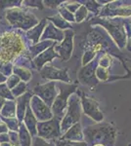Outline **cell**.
<instances>
[{
	"label": "cell",
	"instance_id": "cell-1",
	"mask_svg": "<svg viewBox=\"0 0 131 146\" xmlns=\"http://www.w3.org/2000/svg\"><path fill=\"white\" fill-rule=\"evenodd\" d=\"M83 135L87 144L114 146L116 143V129L109 123H98L86 127L83 131Z\"/></svg>",
	"mask_w": 131,
	"mask_h": 146
},
{
	"label": "cell",
	"instance_id": "cell-2",
	"mask_svg": "<svg viewBox=\"0 0 131 146\" xmlns=\"http://www.w3.org/2000/svg\"><path fill=\"white\" fill-rule=\"evenodd\" d=\"M25 49L23 39L15 33H5L0 38V60L9 62Z\"/></svg>",
	"mask_w": 131,
	"mask_h": 146
},
{
	"label": "cell",
	"instance_id": "cell-3",
	"mask_svg": "<svg viewBox=\"0 0 131 146\" xmlns=\"http://www.w3.org/2000/svg\"><path fill=\"white\" fill-rule=\"evenodd\" d=\"M57 86H58V88H59L60 94L55 98L53 105H52V109H53V112H54V114L56 115V117L61 118L64 114V111H65V109L67 107V104H68L69 96L75 93L77 86L73 84L70 85L67 83H63V82L57 83Z\"/></svg>",
	"mask_w": 131,
	"mask_h": 146
},
{
	"label": "cell",
	"instance_id": "cell-4",
	"mask_svg": "<svg viewBox=\"0 0 131 146\" xmlns=\"http://www.w3.org/2000/svg\"><path fill=\"white\" fill-rule=\"evenodd\" d=\"M80 110H81V105H80L79 96L75 95L71 96L69 100L68 111L61 124V131H68L71 127L78 123L80 119Z\"/></svg>",
	"mask_w": 131,
	"mask_h": 146
},
{
	"label": "cell",
	"instance_id": "cell-5",
	"mask_svg": "<svg viewBox=\"0 0 131 146\" xmlns=\"http://www.w3.org/2000/svg\"><path fill=\"white\" fill-rule=\"evenodd\" d=\"M60 118L53 117L51 120L46 122H39L37 123V135L43 139H53L61 135Z\"/></svg>",
	"mask_w": 131,
	"mask_h": 146
},
{
	"label": "cell",
	"instance_id": "cell-6",
	"mask_svg": "<svg viewBox=\"0 0 131 146\" xmlns=\"http://www.w3.org/2000/svg\"><path fill=\"white\" fill-rule=\"evenodd\" d=\"M8 15L9 20L14 27H21L24 29H28L38 23V20L34 17V15L26 13L19 9H13L9 11Z\"/></svg>",
	"mask_w": 131,
	"mask_h": 146
},
{
	"label": "cell",
	"instance_id": "cell-7",
	"mask_svg": "<svg viewBox=\"0 0 131 146\" xmlns=\"http://www.w3.org/2000/svg\"><path fill=\"white\" fill-rule=\"evenodd\" d=\"M30 108L34 114L36 120H39V122H46L53 118V115L51 113V110L48 105L42 101L37 96H33L30 98Z\"/></svg>",
	"mask_w": 131,
	"mask_h": 146
},
{
	"label": "cell",
	"instance_id": "cell-8",
	"mask_svg": "<svg viewBox=\"0 0 131 146\" xmlns=\"http://www.w3.org/2000/svg\"><path fill=\"white\" fill-rule=\"evenodd\" d=\"M99 23L103 25L109 32H111L112 36L115 38L116 42L118 44L120 48H123L126 44V34L123 30V23L120 22H114V21H107L103 20L98 22Z\"/></svg>",
	"mask_w": 131,
	"mask_h": 146
},
{
	"label": "cell",
	"instance_id": "cell-9",
	"mask_svg": "<svg viewBox=\"0 0 131 146\" xmlns=\"http://www.w3.org/2000/svg\"><path fill=\"white\" fill-rule=\"evenodd\" d=\"M33 93L48 106H52L56 98V84L54 81H51L43 85H38L33 89Z\"/></svg>",
	"mask_w": 131,
	"mask_h": 146
},
{
	"label": "cell",
	"instance_id": "cell-10",
	"mask_svg": "<svg viewBox=\"0 0 131 146\" xmlns=\"http://www.w3.org/2000/svg\"><path fill=\"white\" fill-rule=\"evenodd\" d=\"M81 106L83 108V111L87 116L95 120L96 122H102L104 119V115L99 108V104L95 100L88 98L82 94L81 95Z\"/></svg>",
	"mask_w": 131,
	"mask_h": 146
},
{
	"label": "cell",
	"instance_id": "cell-11",
	"mask_svg": "<svg viewBox=\"0 0 131 146\" xmlns=\"http://www.w3.org/2000/svg\"><path fill=\"white\" fill-rule=\"evenodd\" d=\"M97 64H98V62L93 60L80 70L79 74H78V79L82 84L89 87H94L98 84L99 80L96 77Z\"/></svg>",
	"mask_w": 131,
	"mask_h": 146
},
{
	"label": "cell",
	"instance_id": "cell-12",
	"mask_svg": "<svg viewBox=\"0 0 131 146\" xmlns=\"http://www.w3.org/2000/svg\"><path fill=\"white\" fill-rule=\"evenodd\" d=\"M64 34H65V40L59 45H55V51L58 52L59 58L66 62L70 60L71 52H73V39L75 33L71 30H66Z\"/></svg>",
	"mask_w": 131,
	"mask_h": 146
},
{
	"label": "cell",
	"instance_id": "cell-13",
	"mask_svg": "<svg viewBox=\"0 0 131 146\" xmlns=\"http://www.w3.org/2000/svg\"><path fill=\"white\" fill-rule=\"evenodd\" d=\"M40 74H41V77H43L45 79H49L51 81L60 80V81L67 82V83L70 82V78H69L67 69H57V68H54L53 66L46 65V66L43 67V69H41Z\"/></svg>",
	"mask_w": 131,
	"mask_h": 146
},
{
	"label": "cell",
	"instance_id": "cell-14",
	"mask_svg": "<svg viewBox=\"0 0 131 146\" xmlns=\"http://www.w3.org/2000/svg\"><path fill=\"white\" fill-rule=\"evenodd\" d=\"M61 139L64 140H70V141H77V142H81L84 140V135L81 129V125L79 123H77L71 127L67 131V133L62 136Z\"/></svg>",
	"mask_w": 131,
	"mask_h": 146
},
{
	"label": "cell",
	"instance_id": "cell-15",
	"mask_svg": "<svg viewBox=\"0 0 131 146\" xmlns=\"http://www.w3.org/2000/svg\"><path fill=\"white\" fill-rule=\"evenodd\" d=\"M54 47H55V43L54 45H52L48 50H45L43 53H41L39 56H37L36 58H34V63L35 65H36V67L40 69L42 66H43V64H45L47 62H50V60H52L54 58H59L58 54L55 53L54 51Z\"/></svg>",
	"mask_w": 131,
	"mask_h": 146
},
{
	"label": "cell",
	"instance_id": "cell-16",
	"mask_svg": "<svg viewBox=\"0 0 131 146\" xmlns=\"http://www.w3.org/2000/svg\"><path fill=\"white\" fill-rule=\"evenodd\" d=\"M26 116H25V123L26 126L28 128V131L32 133V135L35 136L37 135V129H36V126H37V120L35 118L34 114L32 111V108H30V105H28L27 110H26Z\"/></svg>",
	"mask_w": 131,
	"mask_h": 146
},
{
	"label": "cell",
	"instance_id": "cell-17",
	"mask_svg": "<svg viewBox=\"0 0 131 146\" xmlns=\"http://www.w3.org/2000/svg\"><path fill=\"white\" fill-rule=\"evenodd\" d=\"M64 37V32H62L61 30H59L58 28L55 27L52 23H48V25L45 28V31L43 36L41 37V39H46V38H52L55 40L61 41Z\"/></svg>",
	"mask_w": 131,
	"mask_h": 146
},
{
	"label": "cell",
	"instance_id": "cell-18",
	"mask_svg": "<svg viewBox=\"0 0 131 146\" xmlns=\"http://www.w3.org/2000/svg\"><path fill=\"white\" fill-rule=\"evenodd\" d=\"M30 98H32V95L30 93L25 94L18 98V117L20 120L24 119V115L26 114V108L28 107Z\"/></svg>",
	"mask_w": 131,
	"mask_h": 146
},
{
	"label": "cell",
	"instance_id": "cell-19",
	"mask_svg": "<svg viewBox=\"0 0 131 146\" xmlns=\"http://www.w3.org/2000/svg\"><path fill=\"white\" fill-rule=\"evenodd\" d=\"M45 22H46V21L43 20L38 25H36L35 27L32 28L30 31H28V36L30 37V38H32L33 43L36 44L37 41L39 40V37H40V35H41V32H42V30H43V28H44Z\"/></svg>",
	"mask_w": 131,
	"mask_h": 146
},
{
	"label": "cell",
	"instance_id": "cell-20",
	"mask_svg": "<svg viewBox=\"0 0 131 146\" xmlns=\"http://www.w3.org/2000/svg\"><path fill=\"white\" fill-rule=\"evenodd\" d=\"M19 139H20L21 146H30V144H32V138H30V133H28V129L23 124L20 127V136H19Z\"/></svg>",
	"mask_w": 131,
	"mask_h": 146
},
{
	"label": "cell",
	"instance_id": "cell-21",
	"mask_svg": "<svg viewBox=\"0 0 131 146\" xmlns=\"http://www.w3.org/2000/svg\"><path fill=\"white\" fill-rule=\"evenodd\" d=\"M52 45H54V43H53V41H50V40L40 42L39 44H35L34 46L30 48L32 56H36L37 54L41 53V52H44L45 49H47L48 47H51Z\"/></svg>",
	"mask_w": 131,
	"mask_h": 146
},
{
	"label": "cell",
	"instance_id": "cell-22",
	"mask_svg": "<svg viewBox=\"0 0 131 146\" xmlns=\"http://www.w3.org/2000/svg\"><path fill=\"white\" fill-rule=\"evenodd\" d=\"M108 12H111L108 15L106 16H130L131 15V7H123V8L120 9H115V10H107L105 9L103 11V13H101L100 15H103V14H106Z\"/></svg>",
	"mask_w": 131,
	"mask_h": 146
},
{
	"label": "cell",
	"instance_id": "cell-23",
	"mask_svg": "<svg viewBox=\"0 0 131 146\" xmlns=\"http://www.w3.org/2000/svg\"><path fill=\"white\" fill-rule=\"evenodd\" d=\"M47 20H49L50 22H53L55 27L60 28V29H66V28L71 27V25L70 23L64 20L62 17H60V16H53V17L48 18Z\"/></svg>",
	"mask_w": 131,
	"mask_h": 146
},
{
	"label": "cell",
	"instance_id": "cell-24",
	"mask_svg": "<svg viewBox=\"0 0 131 146\" xmlns=\"http://www.w3.org/2000/svg\"><path fill=\"white\" fill-rule=\"evenodd\" d=\"M96 77L98 80H101V81H110L111 77H110L109 71L107 70V68L98 66L96 68Z\"/></svg>",
	"mask_w": 131,
	"mask_h": 146
},
{
	"label": "cell",
	"instance_id": "cell-25",
	"mask_svg": "<svg viewBox=\"0 0 131 146\" xmlns=\"http://www.w3.org/2000/svg\"><path fill=\"white\" fill-rule=\"evenodd\" d=\"M55 145L56 146H88L85 141L81 142H77V141H70V140H55Z\"/></svg>",
	"mask_w": 131,
	"mask_h": 146
},
{
	"label": "cell",
	"instance_id": "cell-26",
	"mask_svg": "<svg viewBox=\"0 0 131 146\" xmlns=\"http://www.w3.org/2000/svg\"><path fill=\"white\" fill-rule=\"evenodd\" d=\"M87 13H88V11H87V8L85 6H83L81 5L78 8V10L75 12V22H77V23H81L83 20H84L85 18H86V16H87Z\"/></svg>",
	"mask_w": 131,
	"mask_h": 146
},
{
	"label": "cell",
	"instance_id": "cell-27",
	"mask_svg": "<svg viewBox=\"0 0 131 146\" xmlns=\"http://www.w3.org/2000/svg\"><path fill=\"white\" fill-rule=\"evenodd\" d=\"M59 12H60V15L62 16V18L65 21H67V22H75V16H73L69 10H67L64 6H62L61 8L59 9Z\"/></svg>",
	"mask_w": 131,
	"mask_h": 146
},
{
	"label": "cell",
	"instance_id": "cell-28",
	"mask_svg": "<svg viewBox=\"0 0 131 146\" xmlns=\"http://www.w3.org/2000/svg\"><path fill=\"white\" fill-rule=\"evenodd\" d=\"M3 115L8 117H15V104L12 101H9L5 104V108L3 109Z\"/></svg>",
	"mask_w": 131,
	"mask_h": 146
},
{
	"label": "cell",
	"instance_id": "cell-29",
	"mask_svg": "<svg viewBox=\"0 0 131 146\" xmlns=\"http://www.w3.org/2000/svg\"><path fill=\"white\" fill-rule=\"evenodd\" d=\"M15 72L17 73V74L20 75V77H22V78L25 80V81H28V80L30 79V77H32V74H30V72L28 71V69H26V68L17 67V68H15Z\"/></svg>",
	"mask_w": 131,
	"mask_h": 146
},
{
	"label": "cell",
	"instance_id": "cell-30",
	"mask_svg": "<svg viewBox=\"0 0 131 146\" xmlns=\"http://www.w3.org/2000/svg\"><path fill=\"white\" fill-rule=\"evenodd\" d=\"M32 146H56V145H55V142H49V141H46L43 138L39 137V136H36L33 139Z\"/></svg>",
	"mask_w": 131,
	"mask_h": 146
},
{
	"label": "cell",
	"instance_id": "cell-31",
	"mask_svg": "<svg viewBox=\"0 0 131 146\" xmlns=\"http://www.w3.org/2000/svg\"><path fill=\"white\" fill-rule=\"evenodd\" d=\"M80 6H81V5H80L78 2H66V4L64 5V7H65L67 10L70 11L71 14L75 13V12L78 10V8H79Z\"/></svg>",
	"mask_w": 131,
	"mask_h": 146
},
{
	"label": "cell",
	"instance_id": "cell-32",
	"mask_svg": "<svg viewBox=\"0 0 131 146\" xmlns=\"http://www.w3.org/2000/svg\"><path fill=\"white\" fill-rule=\"evenodd\" d=\"M95 56H96V53H95L94 51H92V50L86 51V53L84 54L83 58H82V65L83 66H85V64H87L90 60H92Z\"/></svg>",
	"mask_w": 131,
	"mask_h": 146
},
{
	"label": "cell",
	"instance_id": "cell-33",
	"mask_svg": "<svg viewBox=\"0 0 131 146\" xmlns=\"http://www.w3.org/2000/svg\"><path fill=\"white\" fill-rule=\"evenodd\" d=\"M26 83H24V82H21V83L18 84V86L15 87L13 90V93L15 96H20L22 95V94H24V92L26 91Z\"/></svg>",
	"mask_w": 131,
	"mask_h": 146
},
{
	"label": "cell",
	"instance_id": "cell-34",
	"mask_svg": "<svg viewBox=\"0 0 131 146\" xmlns=\"http://www.w3.org/2000/svg\"><path fill=\"white\" fill-rule=\"evenodd\" d=\"M99 62H100V66H101V67H104V68L109 67L110 66V62H111V56H110L109 55L103 56L99 60Z\"/></svg>",
	"mask_w": 131,
	"mask_h": 146
},
{
	"label": "cell",
	"instance_id": "cell-35",
	"mask_svg": "<svg viewBox=\"0 0 131 146\" xmlns=\"http://www.w3.org/2000/svg\"><path fill=\"white\" fill-rule=\"evenodd\" d=\"M0 96L5 98H10V100H13L14 98L6 86H0Z\"/></svg>",
	"mask_w": 131,
	"mask_h": 146
},
{
	"label": "cell",
	"instance_id": "cell-36",
	"mask_svg": "<svg viewBox=\"0 0 131 146\" xmlns=\"http://www.w3.org/2000/svg\"><path fill=\"white\" fill-rule=\"evenodd\" d=\"M19 82H20V79H19V77L16 76V75H13V76H11L10 79L8 80V87L10 89L14 88V87H15L17 84H19Z\"/></svg>",
	"mask_w": 131,
	"mask_h": 146
},
{
	"label": "cell",
	"instance_id": "cell-37",
	"mask_svg": "<svg viewBox=\"0 0 131 146\" xmlns=\"http://www.w3.org/2000/svg\"><path fill=\"white\" fill-rule=\"evenodd\" d=\"M28 6H32V7H37V8L42 9V2L41 1H26Z\"/></svg>",
	"mask_w": 131,
	"mask_h": 146
},
{
	"label": "cell",
	"instance_id": "cell-38",
	"mask_svg": "<svg viewBox=\"0 0 131 146\" xmlns=\"http://www.w3.org/2000/svg\"><path fill=\"white\" fill-rule=\"evenodd\" d=\"M3 103H4V100H2L1 98H0V108H1V106H2V104H3Z\"/></svg>",
	"mask_w": 131,
	"mask_h": 146
},
{
	"label": "cell",
	"instance_id": "cell-39",
	"mask_svg": "<svg viewBox=\"0 0 131 146\" xmlns=\"http://www.w3.org/2000/svg\"><path fill=\"white\" fill-rule=\"evenodd\" d=\"M2 146H12V144H10V143H3Z\"/></svg>",
	"mask_w": 131,
	"mask_h": 146
},
{
	"label": "cell",
	"instance_id": "cell-40",
	"mask_svg": "<svg viewBox=\"0 0 131 146\" xmlns=\"http://www.w3.org/2000/svg\"><path fill=\"white\" fill-rule=\"evenodd\" d=\"M92 146H104V145H102V144H94V145H92Z\"/></svg>",
	"mask_w": 131,
	"mask_h": 146
}]
</instances>
